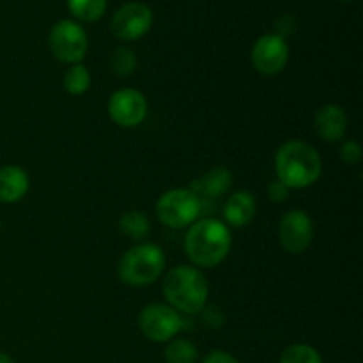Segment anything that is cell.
Wrapping results in <instances>:
<instances>
[{
  "mask_svg": "<svg viewBox=\"0 0 363 363\" xmlns=\"http://www.w3.org/2000/svg\"><path fill=\"white\" fill-rule=\"evenodd\" d=\"M233 236L225 222L216 218L195 220L184 236L186 257L199 268H215L225 261Z\"/></svg>",
  "mask_w": 363,
  "mask_h": 363,
  "instance_id": "1",
  "label": "cell"
},
{
  "mask_svg": "<svg viewBox=\"0 0 363 363\" xmlns=\"http://www.w3.org/2000/svg\"><path fill=\"white\" fill-rule=\"evenodd\" d=\"M275 172L280 183L289 190H303L321 177L323 160L307 142L289 140L277 151Z\"/></svg>",
  "mask_w": 363,
  "mask_h": 363,
  "instance_id": "2",
  "label": "cell"
},
{
  "mask_svg": "<svg viewBox=\"0 0 363 363\" xmlns=\"http://www.w3.org/2000/svg\"><path fill=\"white\" fill-rule=\"evenodd\" d=\"M163 294L174 311L197 314L208 303L209 284L204 273L194 266H174L163 279Z\"/></svg>",
  "mask_w": 363,
  "mask_h": 363,
  "instance_id": "3",
  "label": "cell"
},
{
  "mask_svg": "<svg viewBox=\"0 0 363 363\" xmlns=\"http://www.w3.org/2000/svg\"><path fill=\"white\" fill-rule=\"evenodd\" d=\"M165 254L155 243H138L121 257L117 273L130 287H145L163 275Z\"/></svg>",
  "mask_w": 363,
  "mask_h": 363,
  "instance_id": "4",
  "label": "cell"
},
{
  "mask_svg": "<svg viewBox=\"0 0 363 363\" xmlns=\"http://www.w3.org/2000/svg\"><path fill=\"white\" fill-rule=\"evenodd\" d=\"M201 215V199L190 188H172L156 202V216L170 229L191 225Z\"/></svg>",
  "mask_w": 363,
  "mask_h": 363,
  "instance_id": "5",
  "label": "cell"
},
{
  "mask_svg": "<svg viewBox=\"0 0 363 363\" xmlns=\"http://www.w3.org/2000/svg\"><path fill=\"white\" fill-rule=\"evenodd\" d=\"M48 45L53 57L60 62L80 64L89 48V39L80 23L71 20H60L52 27Z\"/></svg>",
  "mask_w": 363,
  "mask_h": 363,
  "instance_id": "6",
  "label": "cell"
},
{
  "mask_svg": "<svg viewBox=\"0 0 363 363\" xmlns=\"http://www.w3.org/2000/svg\"><path fill=\"white\" fill-rule=\"evenodd\" d=\"M142 335L156 344L172 340L183 326L179 312L165 303H149L138 314Z\"/></svg>",
  "mask_w": 363,
  "mask_h": 363,
  "instance_id": "7",
  "label": "cell"
},
{
  "mask_svg": "<svg viewBox=\"0 0 363 363\" xmlns=\"http://www.w3.org/2000/svg\"><path fill=\"white\" fill-rule=\"evenodd\" d=\"M255 71L264 77H275L289 62V45L277 34H264L255 41L250 53Z\"/></svg>",
  "mask_w": 363,
  "mask_h": 363,
  "instance_id": "8",
  "label": "cell"
},
{
  "mask_svg": "<svg viewBox=\"0 0 363 363\" xmlns=\"http://www.w3.org/2000/svg\"><path fill=\"white\" fill-rule=\"evenodd\" d=\"M152 27V11L142 2H128L113 13L112 32L121 41H137Z\"/></svg>",
  "mask_w": 363,
  "mask_h": 363,
  "instance_id": "9",
  "label": "cell"
},
{
  "mask_svg": "<svg viewBox=\"0 0 363 363\" xmlns=\"http://www.w3.org/2000/svg\"><path fill=\"white\" fill-rule=\"evenodd\" d=\"M314 240V223L303 209L286 213L279 223V241L286 252L300 255Z\"/></svg>",
  "mask_w": 363,
  "mask_h": 363,
  "instance_id": "10",
  "label": "cell"
},
{
  "mask_svg": "<svg viewBox=\"0 0 363 363\" xmlns=\"http://www.w3.org/2000/svg\"><path fill=\"white\" fill-rule=\"evenodd\" d=\"M147 99L137 89H119L108 99V116L123 128H135L147 116Z\"/></svg>",
  "mask_w": 363,
  "mask_h": 363,
  "instance_id": "11",
  "label": "cell"
},
{
  "mask_svg": "<svg viewBox=\"0 0 363 363\" xmlns=\"http://www.w3.org/2000/svg\"><path fill=\"white\" fill-rule=\"evenodd\" d=\"M347 124H350V121H347L346 110L339 105L328 103V105H323L321 108L315 112V133H318L323 140L330 142V144L344 140L347 131Z\"/></svg>",
  "mask_w": 363,
  "mask_h": 363,
  "instance_id": "12",
  "label": "cell"
},
{
  "mask_svg": "<svg viewBox=\"0 0 363 363\" xmlns=\"http://www.w3.org/2000/svg\"><path fill=\"white\" fill-rule=\"evenodd\" d=\"M255 211H257V202L254 195L247 190H240L230 195L223 204V220L230 227L241 229L252 222Z\"/></svg>",
  "mask_w": 363,
  "mask_h": 363,
  "instance_id": "13",
  "label": "cell"
},
{
  "mask_svg": "<svg viewBox=\"0 0 363 363\" xmlns=\"http://www.w3.org/2000/svg\"><path fill=\"white\" fill-rule=\"evenodd\" d=\"M30 181L28 174L18 165L0 167V202L14 204L27 195Z\"/></svg>",
  "mask_w": 363,
  "mask_h": 363,
  "instance_id": "14",
  "label": "cell"
},
{
  "mask_svg": "<svg viewBox=\"0 0 363 363\" xmlns=\"http://www.w3.org/2000/svg\"><path fill=\"white\" fill-rule=\"evenodd\" d=\"M197 186L201 188L202 194L209 195V197H218V195L227 194L229 188L233 186V174L225 167H215L206 172L201 181H197Z\"/></svg>",
  "mask_w": 363,
  "mask_h": 363,
  "instance_id": "15",
  "label": "cell"
},
{
  "mask_svg": "<svg viewBox=\"0 0 363 363\" xmlns=\"http://www.w3.org/2000/svg\"><path fill=\"white\" fill-rule=\"evenodd\" d=\"M119 229L121 233L126 234L130 240L140 241L145 240L151 233V222H149L147 215L142 211H126L119 220Z\"/></svg>",
  "mask_w": 363,
  "mask_h": 363,
  "instance_id": "16",
  "label": "cell"
},
{
  "mask_svg": "<svg viewBox=\"0 0 363 363\" xmlns=\"http://www.w3.org/2000/svg\"><path fill=\"white\" fill-rule=\"evenodd\" d=\"M71 14L84 23L98 21L106 11V0H67Z\"/></svg>",
  "mask_w": 363,
  "mask_h": 363,
  "instance_id": "17",
  "label": "cell"
},
{
  "mask_svg": "<svg viewBox=\"0 0 363 363\" xmlns=\"http://www.w3.org/2000/svg\"><path fill=\"white\" fill-rule=\"evenodd\" d=\"M167 363H195L199 358V350L191 340L188 339H172L165 347Z\"/></svg>",
  "mask_w": 363,
  "mask_h": 363,
  "instance_id": "18",
  "label": "cell"
},
{
  "mask_svg": "<svg viewBox=\"0 0 363 363\" xmlns=\"http://www.w3.org/2000/svg\"><path fill=\"white\" fill-rule=\"evenodd\" d=\"M64 89L69 92L71 96H82L89 91L91 87V73L84 64H73L69 69L64 74Z\"/></svg>",
  "mask_w": 363,
  "mask_h": 363,
  "instance_id": "19",
  "label": "cell"
},
{
  "mask_svg": "<svg viewBox=\"0 0 363 363\" xmlns=\"http://www.w3.org/2000/svg\"><path fill=\"white\" fill-rule=\"evenodd\" d=\"M280 363H323V358L319 351L308 344H293L284 350Z\"/></svg>",
  "mask_w": 363,
  "mask_h": 363,
  "instance_id": "20",
  "label": "cell"
},
{
  "mask_svg": "<svg viewBox=\"0 0 363 363\" xmlns=\"http://www.w3.org/2000/svg\"><path fill=\"white\" fill-rule=\"evenodd\" d=\"M110 66H112L113 73L117 77H130L133 74L135 67H137V57L126 46H119L113 50L112 59H110Z\"/></svg>",
  "mask_w": 363,
  "mask_h": 363,
  "instance_id": "21",
  "label": "cell"
},
{
  "mask_svg": "<svg viewBox=\"0 0 363 363\" xmlns=\"http://www.w3.org/2000/svg\"><path fill=\"white\" fill-rule=\"evenodd\" d=\"M340 158L346 165H357L363 158V149L360 142L357 140H346L340 147Z\"/></svg>",
  "mask_w": 363,
  "mask_h": 363,
  "instance_id": "22",
  "label": "cell"
},
{
  "mask_svg": "<svg viewBox=\"0 0 363 363\" xmlns=\"http://www.w3.org/2000/svg\"><path fill=\"white\" fill-rule=\"evenodd\" d=\"M289 188L286 186V184L280 183L279 179L273 181L272 184L268 186V195H269V201L272 202H284L287 199V195H289Z\"/></svg>",
  "mask_w": 363,
  "mask_h": 363,
  "instance_id": "23",
  "label": "cell"
},
{
  "mask_svg": "<svg viewBox=\"0 0 363 363\" xmlns=\"http://www.w3.org/2000/svg\"><path fill=\"white\" fill-rule=\"evenodd\" d=\"M277 35L286 39V35H291L296 28V21H294L293 16H282L277 20Z\"/></svg>",
  "mask_w": 363,
  "mask_h": 363,
  "instance_id": "24",
  "label": "cell"
},
{
  "mask_svg": "<svg viewBox=\"0 0 363 363\" xmlns=\"http://www.w3.org/2000/svg\"><path fill=\"white\" fill-rule=\"evenodd\" d=\"M201 363H240L233 354L225 353V351H211L204 357Z\"/></svg>",
  "mask_w": 363,
  "mask_h": 363,
  "instance_id": "25",
  "label": "cell"
},
{
  "mask_svg": "<svg viewBox=\"0 0 363 363\" xmlns=\"http://www.w3.org/2000/svg\"><path fill=\"white\" fill-rule=\"evenodd\" d=\"M0 363H14L11 360V357H7L6 353H0Z\"/></svg>",
  "mask_w": 363,
  "mask_h": 363,
  "instance_id": "26",
  "label": "cell"
},
{
  "mask_svg": "<svg viewBox=\"0 0 363 363\" xmlns=\"http://www.w3.org/2000/svg\"><path fill=\"white\" fill-rule=\"evenodd\" d=\"M339 2H351V0H339Z\"/></svg>",
  "mask_w": 363,
  "mask_h": 363,
  "instance_id": "27",
  "label": "cell"
}]
</instances>
